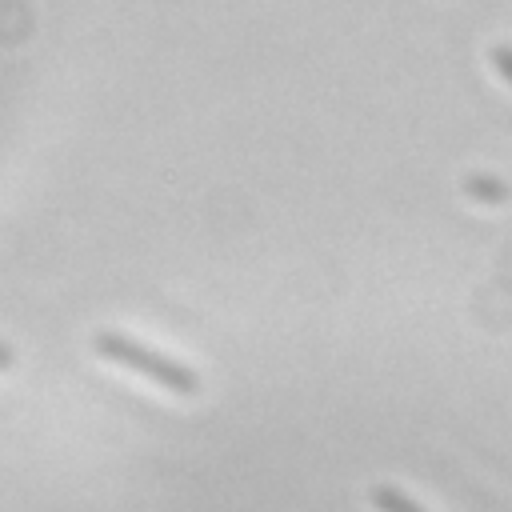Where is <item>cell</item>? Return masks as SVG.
I'll return each instance as SVG.
<instances>
[{
	"label": "cell",
	"instance_id": "7a4b0ae2",
	"mask_svg": "<svg viewBox=\"0 0 512 512\" xmlns=\"http://www.w3.org/2000/svg\"><path fill=\"white\" fill-rule=\"evenodd\" d=\"M368 496H372V508H376V512H424L416 500H408V496H404L400 488H392V484H376Z\"/></svg>",
	"mask_w": 512,
	"mask_h": 512
},
{
	"label": "cell",
	"instance_id": "3957f363",
	"mask_svg": "<svg viewBox=\"0 0 512 512\" xmlns=\"http://www.w3.org/2000/svg\"><path fill=\"white\" fill-rule=\"evenodd\" d=\"M464 188H468L472 196H480V200H508V188H504L500 180H488V176H472Z\"/></svg>",
	"mask_w": 512,
	"mask_h": 512
},
{
	"label": "cell",
	"instance_id": "6da1fadb",
	"mask_svg": "<svg viewBox=\"0 0 512 512\" xmlns=\"http://www.w3.org/2000/svg\"><path fill=\"white\" fill-rule=\"evenodd\" d=\"M92 348H96L104 360L124 364V368H132V372L156 380L160 388H168V392H176V396H196V392H200V380H196V372H192L188 364H180V360H172V356H164V352H152V348H144V344H136V340L120 336V332H96Z\"/></svg>",
	"mask_w": 512,
	"mask_h": 512
},
{
	"label": "cell",
	"instance_id": "277c9868",
	"mask_svg": "<svg viewBox=\"0 0 512 512\" xmlns=\"http://www.w3.org/2000/svg\"><path fill=\"white\" fill-rule=\"evenodd\" d=\"M488 60H492V68L512 84V48H508V44H500V48H492V52H488Z\"/></svg>",
	"mask_w": 512,
	"mask_h": 512
},
{
	"label": "cell",
	"instance_id": "5b68a950",
	"mask_svg": "<svg viewBox=\"0 0 512 512\" xmlns=\"http://www.w3.org/2000/svg\"><path fill=\"white\" fill-rule=\"evenodd\" d=\"M4 364H12V352H8L4 344H0V368H4Z\"/></svg>",
	"mask_w": 512,
	"mask_h": 512
}]
</instances>
